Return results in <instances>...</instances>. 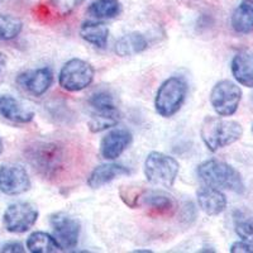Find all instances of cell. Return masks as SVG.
Listing matches in <instances>:
<instances>
[{"label": "cell", "instance_id": "obj_6", "mask_svg": "<svg viewBox=\"0 0 253 253\" xmlns=\"http://www.w3.org/2000/svg\"><path fill=\"white\" fill-rule=\"evenodd\" d=\"M241 100V87L230 80L218 81L210 91V104L219 117L236 114Z\"/></svg>", "mask_w": 253, "mask_h": 253}, {"label": "cell", "instance_id": "obj_7", "mask_svg": "<svg viewBox=\"0 0 253 253\" xmlns=\"http://www.w3.org/2000/svg\"><path fill=\"white\" fill-rule=\"evenodd\" d=\"M38 215V210L31 203H13L6 208L3 214L4 228L9 233H26L37 223Z\"/></svg>", "mask_w": 253, "mask_h": 253}, {"label": "cell", "instance_id": "obj_31", "mask_svg": "<svg viewBox=\"0 0 253 253\" xmlns=\"http://www.w3.org/2000/svg\"><path fill=\"white\" fill-rule=\"evenodd\" d=\"M4 151V144H3V141H1V137H0V155L3 153Z\"/></svg>", "mask_w": 253, "mask_h": 253}, {"label": "cell", "instance_id": "obj_10", "mask_svg": "<svg viewBox=\"0 0 253 253\" xmlns=\"http://www.w3.org/2000/svg\"><path fill=\"white\" fill-rule=\"evenodd\" d=\"M53 238L57 241L61 250L70 251L78 246L81 225L75 218L63 213L53 214L49 219Z\"/></svg>", "mask_w": 253, "mask_h": 253}, {"label": "cell", "instance_id": "obj_14", "mask_svg": "<svg viewBox=\"0 0 253 253\" xmlns=\"http://www.w3.org/2000/svg\"><path fill=\"white\" fill-rule=\"evenodd\" d=\"M196 198H198L199 208L210 216H215L223 213L228 204L227 196L220 189H216V187H202L196 193Z\"/></svg>", "mask_w": 253, "mask_h": 253}, {"label": "cell", "instance_id": "obj_4", "mask_svg": "<svg viewBox=\"0 0 253 253\" xmlns=\"http://www.w3.org/2000/svg\"><path fill=\"white\" fill-rule=\"evenodd\" d=\"M180 171V165L175 158L166 153H148L144 160V175L153 186L172 187Z\"/></svg>", "mask_w": 253, "mask_h": 253}, {"label": "cell", "instance_id": "obj_17", "mask_svg": "<svg viewBox=\"0 0 253 253\" xmlns=\"http://www.w3.org/2000/svg\"><path fill=\"white\" fill-rule=\"evenodd\" d=\"M148 47V41L139 32H130L128 35L119 38L115 43L114 51L121 57L134 56L146 51Z\"/></svg>", "mask_w": 253, "mask_h": 253}, {"label": "cell", "instance_id": "obj_21", "mask_svg": "<svg viewBox=\"0 0 253 253\" xmlns=\"http://www.w3.org/2000/svg\"><path fill=\"white\" fill-rule=\"evenodd\" d=\"M139 204L150 208L151 210L158 214L169 213L175 208V203L171 199V196L162 193V191H157V190L143 191L141 194V198H139Z\"/></svg>", "mask_w": 253, "mask_h": 253}, {"label": "cell", "instance_id": "obj_28", "mask_svg": "<svg viewBox=\"0 0 253 253\" xmlns=\"http://www.w3.org/2000/svg\"><path fill=\"white\" fill-rule=\"evenodd\" d=\"M232 253H253V242L239 241L230 246Z\"/></svg>", "mask_w": 253, "mask_h": 253}, {"label": "cell", "instance_id": "obj_13", "mask_svg": "<svg viewBox=\"0 0 253 253\" xmlns=\"http://www.w3.org/2000/svg\"><path fill=\"white\" fill-rule=\"evenodd\" d=\"M0 117L12 123L27 124L33 121L35 112L12 95H0Z\"/></svg>", "mask_w": 253, "mask_h": 253}, {"label": "cell", "instance_id": "obj_16", "mask_svg": "<svg viewBox=\"0 0 253 253\" xmlns=\"http://www.w3.org/2000/svg\"><path fill=\"white\" fill-rule=\"evenodd\" d=\"M230 70L237 83L253 87V52L241 51L232 60Z\"/></svg>", "mask_w": 253, "mask_h": 253}, {"label": "cell", "instance_id": "obj_23", "mask_svg": "<svg viewBox=\"0 0 253 253\" xmlns=\"http://www.w3.org/2000/svg\"><path fill=\"white\" fill-rule=\"evenodd\" d=\"M87 13L96 19H113L121 13V3L118 0H94Z\"/></svg>", "mask_w": 253, "mask_h": 253}, {"label": "cell", "instance_id": "obj_1", "mask_svg": "<svg viewBox=\"0 0 253 253\" xmlns=\"http://www.w3.org/2000/svg\"><path fill=\"white\" fill-rule=\"evenodd\" d=\"M198 177L207 186L220 190H229L237 194H243L246 190L241 173L224 161L215 158L202 162L196 169Z\"/></svg>", "mask_w": 253, "mask_h": 253}, {"label": "cell", "instance_id": "obj_33", "mask_svg": "<svg viewBox=\"0 0 253 253\" xmlns=\"http://www.w3.org/2000/svg\"><path fill=\"white\" fill-rule=\"evenodd\" d=\"M0 3H1V0H0Z\"/></svg>", "mask_w": 253, "mask_h": 253}, {"label": "cell", "instance_id": "obj_11", "mask_svg": "<svg viewBox=\"0 0 253 253\" xmlns=\"http://www.w3.org/2000/svg\"><path fill=\"white\" fill-rule=\"evenodd\" d=\"M53 83V72L49 67L28 70L17 76V84L20 89L33 96H42Z\"/></svg>", "mask_w": 253, "mask_h": 253}, {"label": "cell", "instance_id": "obj_3", "mask_svg": "<svg viewBox=\"0 0 253 253\" xmlns=\"http://www.w3.org/2000/svg\"><path fill=\"white\" fill-rule=\"evenodd\" d=\"M187 90L189 86L184 78L171 76L165 80L156 92V112L164 118L173 117L185 103Z\"/></svg>", "mask_w": 253, "mask_h": 253}, {"label": "cell", "instance_id": "obj_32", "mask_svg": "<svg viewBox=\"0 0 253 253\" xmlns=\"http://www.w3.org/2000/svg\"><path fill=\"white\" fill-rule=\"evenodd\" d=\"M252 133H253V126H252Z\"/></svg>", "mask_w": 253, "mask_h": 253}, {"label": "cell", "instance_id": "obj_30", "mask_svg": "<svg viewBox=\"0 0 253 253\" xmlns=\"http://www.w3.org/2000/svg\"><path fill=\"white\" fill-rule=\"evenodd\" d=\"M135 253H152V251H150V250H137V251H134Z\"/></svg>", "mask_w": 253, "mask_h": 253}, {"label": "cell", "instance_id": "obj_20", "mask_svg": "<svg viewBox=\"0 0 253 253\" xmlns=\"http://www.w3.org/2000/svg\"><path fill=\"white\" fill-rule=\"evenodd\" d=\"M119 121H121V114L117 107L96 109L92 113L87 126L91 133H100L115 126L119 123Z\"/></svg>", "mask_w": 253, "mask_h": 253}, {"label": "cell", "instance_id": "obj_25", "mask_svg": "<svg viewBox=\"0 0 253 253\" xmlns=\"http://www.w3.org/2000/svg\"><path fill=\"white\" fill-rule=\"evenodd\" d=\"M236 233L242 241L253 242V218L251 216L239 215L234 221Z\"/></svg>", "mask_w": 253, "mask_h": 253}, {"label": "cell", "instance_id": "obj_9", "mask_svg": "<svg viewBox=\"0 0 253 253\" xmlns=\"http://www.w3.org/2000/svg\"><path fill=\"white\" fill-rule=\"evenodd\" d=\"M31 186V177L26 167L13 162L0 166V191L3 194L10 196L20 195L27 193Z\"/></svg>", "mask_w": 253, "mask_h": 253}, {"label": "cell", "instance_id": "obj_29", "mask_svg": "<svg viewBox=\"0 0 253 253\" xmlns=\"http://www.w3.org/2000/svg\"><path fill=\"white\" fill-rule=\"evenodd\" d=\"M24 247L23 245L20 243V242H6L5 245L1 246L0 248V252H12V253H23L24 252Z\"/></svg>", "mask_w": 253, "mask_h": 253}, {"label": "cell", "instance_id": "obj_2", "mask_svg": "<svg viewBox=\"0 0 253 253\" xmlns=\"http://www.w3.org/2000/svg\"><path fill=\"white\" fill-rule=\"evenodd\" d=\"M200 135L210 152L236 143L243 135V126L236 121L221 117H207L203 121Z\"/></svg>", "mask_w": 253, "mask_h": 253}, {"label": "cell", "instance_id": "obj_8", "mask_svg": "<svg viewBox=\"0 0 253 253\" xmlns=\"http://www.w3.org/2000/svg\"><path fill=\"white\" fill-rule=\"evenodd\" d=\"M29 161L36 170L42 175H55L61 169L63 162V153L61 147L55 143H41L33 147L29 155Z\"/></svg>", "mask_w": 253, "mask_h": 253}, {"label": "cell", "instance_id": "obj_24", "mask_svg": "<svg viewBox=\"0 0 253 253\" xmlns=\"http://www.w3.org/2000/svg\"><path fill=\"white\" fill-rule=\"evenodd\" d=\"M23 23L19 18L9 14H0V41H12L20 35Z\"/></svg>", "mask_w": 253, "mask_h": 253}, {"label": "cell", "instance_id": "obj_5", "mask_svg": "<svg viewBox=\"0 0 253 253\" xmlns=\"http://www.w3.org/2000/svg\"><path fill=\"white\" fill-rule=\"evenodd\" d=\"M95 70L87 61L71 58L60 70L58 84L63 90L78 92L85 90L94 81Z\"/></svg>", "mask_w": 253, "mask_h": 253}, {"label": "cell", "instance_id": "obj_19", "mask_svg": "<svg viewBox=\"0 0 253 253\" xmlns=\"http://www.w3.org/2000/svg\"><path fill=\"white\" fill-rule=\"evenodd\" d=\"M80 36L87 43L99 48H104L109 38V28L101 22L87 20L84 22L80 27Z\"/></svg>", "mask_w": 253, "mask_h": 253}, {"label": "cell", "instance_id": "obj_12", "mask_svg": "<svg viewBox=\"0 0 253 253\" xmlns=\"http://www.w3.org/2000/svg\"><path fill=\"white\" fill-rule=\"evenodd\" d=\"M133 141L132 133L128 129L117 128L104 135L100 142V153L105 160H117L130 146Z\"/></svg>", "mask_w": 253, "mask_h": 253}, {"label": "cell", "instance_id": "obj_18", "mask_svg": "<svg viewBox=\"0 0 253 253\" xmlns=\"http://www.w3.org/2000/svg\"><path fill=\"white\" fill-rule=\"evenodd\" d=\"M230 26L239 35H248L253 32V0H243L234 9Z\"/></svg>", "mask_w": 253, "mask_h": 253}, {"label": "cell", "instance_id": "obj_15", "mask_svg": "<svg viewBox=\"0 0 253 253\" xmlns=\"http://www.w3.org/2000/svg\"><path fill=\"white\" fill-rule=\"evenodd\" d=\"M130 170L128 167L118 164H103L99 165L91 171L87 177V185L91 189H100L104 185L109 184L115 178L129 175Z\"/></svg>", "mask_w": 253, "mask_h": 253}, {"label": "cell", "instance_id": "obj_22", "mask_svg": "<svg viewBox=\"0 0 253 253\" xmlns=\"http://www.w3.org/2000/svg\"><path fill=\"white\" fill-rule=\"evenodd\" d=\"M27 248L32 253H55L61 251L57 241L46 232H33L27 239Z\"/></svg>", "mask_w": 253, "mask_h": 253}, {"label": "cell", "instance_id": "obj_26", "mask_svg": "<svg viewBox=\"0 0 253 253\" xmlns=\"http://www.w3.org/2000/svg\"><path fill=\"white\" fill-rule=\"evenodd\" d=\"M89 104L96 109H107V108L115 107L114 99L112 95L107 91H98L91 95V98L89 99Z\"/></svg>", "mask_w": 253, "mask_h": 253}, {"label": "cell", "instance_id": "obj_27", "mask_svg": "<svg viewBox=\"0 0 253 253\" xmlns=\"http://www.w3.org/2000/svg\"><path fill=\"white\" fill-rule=\"evenodd\" d=\"M56 12L61 15H69L78 6H80L85 0H49Z\"/></svg>", "mask_w": 253, "mask_h": 253}]
</instances>
